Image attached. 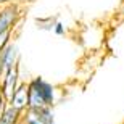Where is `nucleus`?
Here are the masks:
<instances>
[{"mask_svg": "<svg viewBox=\"0 0 124 124\" xmlns=\"http://www.w3.org/2000/svg\"><path fill=\"white\" fill-rule=\"evenodd\" d=\"M7 105H8V101L5 100V97L2 95V92H0V115L3 113V110L7 108Z\"/></svg>", "mask_w": 124, "mask_h": 124, "instance_id": "9b49d317", "label": "nucleus"}, {"mask_svg": "<svg viewBox=\"0 0 124 124\" xmlns=\"http://www.w3.org/2000/svg\"><path fill=\"white\" fill-rule=\"evenodd\" d=\"M21 16V8L16 3H10L0 8V36L5 32L13 31L15 24Z\"/></svg>", "mask_w": 124, "mask_h": 124, "instance_id": "f03ea898", "label": "nucleus"}, {"mask_svg": "<svg viewBox=\"0 0 124 124\" xmlns=\"http://www.w3.org/2000/svg\"><path fill=\"white\" fill-rule=\"evenodd\" d=\"M8 105L13 106L15 110L21 111V113H24V111L28 110V108H29V89H28V82H24V81L19 82V85L16 87V90L13 92L11 98L8 100Z\"/></svg>", "mask_w": 124, "mask_h": 124, "instance_id": "20e7f679", "label": "nucleus"}, {"mask_svg": "<svg viewBox=\"0 0 124 124\" xmlns=\"http://www.w3.org/2000/svg\"><path fill=\"white\" fill-rule=\"evenodd\" d=\"M23 113L18 110H15L13 106L7 105V108L3 110V113L0 115V124H16L21 121Z\"/></svg>", "mask_w": 124, "mask_h": 124, "instance_id": "423d86ee", "label": "nucleus"}, {"mask_svg": "<svg viewBox=\"0 0 124 124\" xmlns=\"http://www.w3.org/2000/svg\"><path fill=\"white\" fill-rule=\"evenodd\" d=\"M121 124H124V123H121Z\"/></svg>", "mask_w": 124, "mask_h": 124, "instance_id": "dca6fc26", "label": "nucleus"}, {"mask_svg": "<svg viewBox=\"0 0 124 124\" xmlns=\"http://www.w3.org/2000/svg\"><path fill=\"white\" fill-rule=\"evenodd\" d=\"M10 3H15V0H0V8H2V7H7V5H10Z\"/></svg>", "mask_w": 124, "mask_h": 124, "instance_id": "f8f14e48", "label": "nucleus"}, {"mask_svg": "<svg viewBox=\"0 0 124 124\" xmlns=\"http://www.w3.org/2000/svg\"><path fill=\"white\" fill-rule=\"evenodd\" d=\"M0 61H2L3 71H8V69H13L15 66H18L19 64V52H18L16 44L11 42V44L0 53Z\"/></svg>", "mask_w": 124, "mask_h": 124, "instance_id": "39448f33", "label": "nucleus"}, {"mask_svg": "<svg viewBox=\"0 0 124 124\" xmlns=\"http://www.w3.org/2000/svg\"><path fill=\"white\" fill-rule=\"evenodd\" d=\"M21 121L24 124H45V121L42 118L40 108H28L21 116Z\"/></svg>", "mask_w": 124, "mask_h": 124, "instance_id": "0eeeda50", "label": "nucleus"}, {"mask_svg": "<svg viewBox=\"0 0 124 124\" xmlns=\"http://www.w3.org/2000/svg\"><path fill=\"white\" fill-rule=\"evenodd\" d=\"M21 2H34V0H21Z\"/></svg>", "mask_w": 124, "mask_h": 124, "instance_id": "4468645a", "label": "nucleus"}, {"mask_svg": "<svg viewBox=\"0 0 124 124\" xmlns=\"http://www.w3.org/2000/svg\"><path fill=\"white\" fill-rule=\"evenodd\" d=\"M16 124H24V123H23V121H19V123H16Z\"/></svg>", "mask_w": 124, "mask_h": 124, "instance_id": "2eb2a0df", "label": "nucleus"}, {"mask_svg": "<svg viewBox=\"0 0 124 124\" xmlns=\"http://www.w3.org/2000/svg\"><path fill=\"white\" fill-rule=\"evenodd\" d=\"M19 82H21V79H19V64L15 66L13 69L5 71L3 78L0 81V92H2V95L5 97L7 101L11 98V95L16 90V87L19 85Z\"/></svg>", "mask_w": 124, "mask_h": 124, "instance_id": "7ed1b4c3", "label": "nucleus"}, {"mask_svg": "<svg viewBox=\"0 0 124 124\" xmlns=\"http://www.w3.org/2000/svg\"><path fill=\"white\" fill-rule=\"evenodd\" d=\"M29 89V108H42L52 106L56 103V89L44 78L37 76L28 81Z\"/></svg>", "mask_w": 124, "mask_h": 124, "instance_id": "f257e3e1", "label": "nucleus"}, {"mask_svg": "<svg viewBox=\"0 0 124 124\" xmlns=\"http://www.w3.org/2000/svg\"><path fill=\"white\" fill-rule=\"evenodd\" d=\"M3 74H5V71H3V66H2V61H0V81L3 78Z\"/></svg>", "mask_w": 124, "mask_h": 124, "instance_id": "ddd939ff", "label": "nucleus"}, {"mask_svg": "<svg viewBox=\"0 0 124 124\" xmlns=\"http://www.w3.org/2000/svg\"><path fill=\"white\" fill-rule=\"evenodd\" d=\"M11 34H13V31L5 32V34L0 36V53H2V52H3L10 44H11Z\"/></svg>", "mask_w": 124, "mask_h": 124, "instance_id": "1a4fd4ad", "label": "nucleus"}, {"mask_svg": "<svg viewBox=\"0 0 124 124\" xmlns=\"http://www.w3.org/2000/svg\"><path fill=\"white\" fill-rule=\"evenodd\" d=\"M36 23L39 26V29H42V31H53V28L58 21L53 16H45V18H37Z\"/></svg>", "mask_w": 124, "mask_h": 124, "instance_id": "6e6552de", "label": "nucleus"}, {"mask_svg": "<svg viewBox=\"0 0 124 124\" xmlns=\"http://www.w3.org/2000/svg\"><path fill=\"white\" fill-rule=\"evenodd\" d=\"M53 32H55L56 36H64V34H66V26H64L61 21H58V23L55 24V28H53Z\"/></svg>", "mask_w": 124, "mask_h": 124, "instance_id": "9d476101", "label": "nucleus"}]
</instances>
